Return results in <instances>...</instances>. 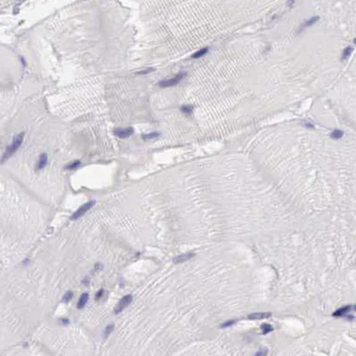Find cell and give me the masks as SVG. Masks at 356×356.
Here are the masks:
<instances>
[{"label":"cell","instance_id":"obj_1","mask_svg":"<svg viewBox=\"0 0 356 356\" xmlns=\"http://www.w3.org/2000/svg\"><path fill=\"white\" fill-rule=\"evenodd\" d=\"M23 137H24V133H21L18 136L14 137L12 143L7 147V150L2 157V162H4L8 159H9L15 152L18 150V148L21 147V145L23 141Z\"/></svg>","mask_w":356,"mask_h":356},{"label":"cell","instance_id":"obj_2","mask_svg":"<svg viewBox=\"0 0 356 356\" xmlns=\"http://www.w3.org/2000/svg\"><path fill=\"white\" fill-rule=\"evenodd\" d=\"M132 301H133V296H132V295L129 294V295L124 296L123 298L120 300V302H119L117 303V305H116V307H115V309H114V313H115V315L121 314L125 308H127V307L130 305V303L132 302Z\"/></svg>","mask_w":356,"mask_h":356},{"label":"cell","instance_id":"obj_3","mask_svg":"<svg viewBox=\"0 0 356 356\" xmlns=\"http://www.w3.org/2000/svg\"><path fill=\"white\" fill-rule=\"evenodd\" d=\"M94 204H95V201H94V200H91V201L86 202V203H84V205H82L75 213H72V215L71 216V220H77V219H79V218H80L81 216H83L87 211L90 210L91 208L94 206Z\"/></svg>","mask_w":356,"mask_h":356},{"label":"cell","instance_id":"obj_4","mask_svg":"<svg viewBox=\"0 0 356 356\" xmlns=\"http://www.w3.org/2000/svg\"><path fill=\"white\" fill-rule=\"evenodd\" d=\"M184 78V73H178L177 75L172 79H168V80H164V81H161L160 82L159 85L160 87H170V86H173L175 84H177L179 83L182 79Z\"/></svg>","mask_w":356,"mask_h":356},{"label":"cell","instance_id":"obj_5","mask_svg":"<svg viewBox=\"0 0 356 356\" xmlns=\"http://www.w3.org/2000/svg\"><path fill=\"white\" fill-rule=\"evenodd\" d=\"M134 134L133 128H117L114 130V135L120 138H127Z\"/></svg>","mask_w":356,"mask_h":356},{"label":"cell","instance_id":"obj_6","mask_svg":"<svg viewBox=\"0 0 356 356\" xmlns=\"http://www.w3.org/2000/svg\"><path fill=\"white\" fill-rule=\"evenodd\" d=\"M352 311H353V306H352V305H351V306H345V307H343V308L338 309V311H336L335 313L333 314V315H334V316H338V317L346 316V317H349V318H351V319H353V317L350 316V314L352 313Z\"/></svg>","mask_w":356,"mask_h":356},{"label":"cell","instance_id":"obj_7","mask_svg":"<svg viewBox=\"0 0 356 356\" xmlns=\"http://www.w3.org/2000/svg\"><path fill=\"white\" fill-rule=\"evenodd\" d=\"M48 160V155H47L46 153H42V154L40 155V157H39L38 161L36 162L35 171L37 172V171H41L42 169H44V167H46V165H47Z\"/></svg>","mask_w":356,"mask_h":356},{"label":"cell","instance_id":"obj_8","mask_svg":"<svg viewBox=\"0 0 356 356\" xmlns=\"http://www.w3.org/2000/svg\"><path fill=\"white\" fill-rule=\"evenodd\" d=\"M193 256H194V254L191 253V252H188V253H185V254H181V255L174 258V262H176V263L185 262L190 260Z\"/></svg>","mask_w":356,"mask_h":356},{"label":"cell","instance_id":"obj_9","mask_svg":"<svg viewBox=\"0 0 356 356\" xmlns=\"http://www.w3.org/2000/svg\"><path fill=\"white\" fill-rule=\"evenodd\" d=\"M272 315L270 313H256V314H252L249 315V319H253V320H260V319H267L269 318Z\"/></svg>","mask_w":356,"mask_h":356},{"label":"cell","instance_id":"obj_10","mask_svg":"<svg viewBox=\"0 0 356 356\" xmlns=\"http://www.w3.org/2000/svg\"><path fill=\"white\" fill-rule=\"evenodd\" d=\"M88 299H89V295H88L87 293H84V294H82V295H81V297H80V299H79V301H78V303H77V308H78V309H82V308H84V305L86 304V302H87Z\"/></svg>","mask_w":356,"mask_h":356},{"label":"cell","instance_id":"obj_11","mask_svg":"<svg viewBox=\"0 0 356 356\" xmlns=\"http://www.w3.org/2000/svg\"><path fill=\"white\" fill-rule=\"evenodd\" d=\"M114 330V325L113 324H111V325H108L106 328H105V330H104V338H107L111 333H112V331Z\"/></svg>","mask_w":356,"mask_h":356},{"label":"cell","instance_id":"obj_12","mask_svg":"<svg viewBox=\"0 0 356 356\" xmlns=\"http://www.w3.org/2000/svg\"><path fill=\"white\" fill-rule=\"evenodd\" d=\"M80 165H81V161L80 160H74V161L69 163V164L66 166V169H68V170H75Z\"/></svg>","mask_w":356,"mask_h":356},{"label":"cell","instance_id":"obj_13","mask_svg":"<svg viewBox=\"0 0 356 356\" xmlns=\"http://www.w3.org/2000/svg\"><path fill=\"white\" fill-rule=\"evenodd\" d=\"M208 50H209V48H202V49H200V50L197 51L195 54H193V55H192V58H200V57L204 56V55H205V54L208 52Z\"/></svg>","mask_w":356,"mask_h":356},{"label":"cell","instance_id":"obj_14","mask_svg":"<svg viewBox=\"0 0 356 356\" xmlns=\"http://www.w3.org/2000/svg\"><path fill=\"white\" fill-rule=\"evenodd\" d=\"M342 136H343V132L340 130H334L331 133V138L333 139H339Z\"/></svg>","mask_w":356,"mask_h":356},{"label":"cell","instance_id":"obj_15","mask_svg":"<svg viewBox=\"0 0 356 356\" xmlns=\"http://www.w3.org/2000/svg\"><path fill=\"white\" fill-rule=\"evenodd\" d=\"M159 136H160L159 133L153 132V133H150V134H146V135L143 136V138L144 139H152V138H156Z\"/></svg>","mask_w":356,"mask_h":356},{"label":"cell","instance_id":"obj_16","mask_svg":"<svg viewBox=\"0 0 356 356\" xmlns=\"http://www.w3.org/2000/svg\"><path fill=\"white\" fill-rule=\"evenodd\" d=\"M262 333L263 334H267V333H269V332H271L273 330L272 326L270 325H262Z\"/></svg>","mask_w":356,"mask_h":356},{"label":"cell","instance_id":"obj_17","mask_svg":"<svg viewBox=\"0 0 356 356\" xmlns=\"http://www.w3.org/2000/svg\"><path fill=\"white\" fill-rule=\"evenodd\" d=\"M318 20H319V17H314V18H312V19L308 20V21L303 24V26H304V27L310 26V25H312V24H314L315 22H316Z\"/></svg>","mask_w":356,"mask_h":356},{"label":"cell","instance_id":"obj_18","mask_svg":"<svg viewBox=\"0 0 356 356\" xmlns=\"http://www.w3.org/2000/svg\"><path fill=\"white\" fill-rule=\"evenodd\" d=\"M72 296H73V293H72L71 291H67V293L64 295L63 301H64L65 302H70V301L71 300V298H72Z\"/></svg>","mask_w":356,"mask_h":356},{"label":"cell","instance_id":"obj_19","mask_svg":"<svg viewBox=\"0 0 356 356\" xmlns=\"http://www.w3.org/2000/svg\"><path fill=\"white\" fill-rule=\"evenodd\" d=\"M352 50H353V48H352L351 47H348V48H346L344 49V51H343V58H346L347 57H349V56H350V54L352 52Z\"/></svg>","mask_w":356,"mask_h":356},{"label":"cell","instance_id":"obj_20","mask_svg":"<svg viewBox=\"0 0 356 356\" xmlns=\"http://www.w3.org/2000/svg\"><path fill=\"white\" fill-rule=\"evenodd\" d=\"M192 110H193V108H192L191 106H183V107L181 108V110H182L184 113H191Z\"/></svg>","mask_w":356,"mask_h":356},{"label":"cell","instance_id":"obj_21","mask_svg":"<svg viewBox=\"0 0 356 356\" xmlns=\"http://www.w3.org/2000/svg\"><path fill=\"white\" fill-rule=\"evenodd\" d=\"M103 294V290H99L97 294H96V300H99L101 298V296Z\"/></svg>","mask_w":356,"mask_h":356},{"label":"cell","instance_id":"obj_22","mask_svg":"<svg viewBox=\"0 0 356 356\" xmlns=\"http://www.w3.org/2000/svg\"><path fill=\"white\" fill-rule=\"evenodd\" d=\"M154 70L153 69H150V70H146V71H140V72H138V74H146V73H150V71H153Z\"/></svg>","mask_w":356,"mask_h":356}]
</instances>
